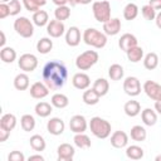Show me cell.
<instances>
[{
    "mask_svg": "<svg viewBox=\"0 0 161 161\" xmlns=\"http://www.w3.org/2000/svg\"><path fill=\"white\" fill-rule=\"evenodd\" d=\"M42 75L48 88L52 91H57L65 84V80L68 78V70L62 62L50 60L44 65Z\"/></svg>",
    "mask_w": 161,
    "mask_h": 161,
    "instance_id": "1",
    "label": "cell"
},
{
    "mask_svg": "<svg viewBox=\"0 0 161 161\" xmlns=\"http://www.w3.org/2000/svg\"><path fill=\"white\" fill-rule=\"evenodd\" d=\"M89 128H91V132L97 137V138H107L109 135H111V131H112V127H111V123L104 119V118H101L98 116H94L91 118L89 121Z\"/></svg>",
    "mask_w": 161,
    "mask_h": 161,
    "instance_id": "2",
    "label": "cell"
},
{
    "mask_svg": "<svg viewBox=\"0 0 161 161\" xmlns=\"http://www.w3.org/2000/svg\"><path fill=\"white\" fill-rule=\"evenodd\" d=\"M83 40L87 45H91L93 48L101 49L107 44V35L94 28H88L83 33Z\"/></svg>",
    "mask_w": 161,
    "mask_h": 161,
    "instance_id": "3",
    "label": "cell"
},
{
    "mask_svg": "<svg viewBox=\"0 0 161 161\" xmlns=\"http://www.w3.org/2000/svg\"><path fill=\"white\" fill-rule=\"evenodd\" d=\"M98 53L96 50H86L75 58V67L79 70H87L98 62Z\"/></svg>",
    "mask_w": 161,
    "mask_h": 161,
    "instance_id": "4",
    "label": "cell"
},
{
    "mask_svg": "<svg viewBox=\"0 0 161 161\" xmlns=\"http://www.w3.org/2000/svg\"><path fill=\"white\" fill-rule=\"evenodd\" d=\"M92 11L94 19L99 23H106L111 19V4L107 0L94 1L92 5Z\"/></svg>",
    "mask_w": 161,
    "mask_h": 161,
    "instance_id": "5",
    "label": "cell"
},
{
    "mask_svg": "<svg viewBox=\"0 0 161 161\" xmlns=\"http://www.w3.org/2000/svg\"><path fill=\"white\" fill-rule=\"evenodd\" d=\"M14 29L23 38H31L33 34H34V25L25 16H20V18L15 19V21H14Z\"/></svg>",
    "mask_w": 161,
    "mask_h": 161,
    "instance_id": "6",
    "label": "cell"
},
{
    "mask_svg": "<svg viewBox=\"0 0 161 161\" xmlns=\"http://www.w3.org/2000/svg\"><path fill=\"white\" fill-rule=\"evenodd\" d=\"M18 65L25 73L33 72L38 67V58L31 53H25V54L20 55V58L18 60Z\"/></svg>",
    "mask_w": 161,
    "mask_h": 161,
    "instance_id": "7",
    "label": "cell"
},
{
    "mask_svg": "<svg viewBox=\"0 0 161 161\" xmlns=\"http://www.w3.org/2000/svg\"><path fill=\"white\" fill-rule=\"evenodd\" d=\"M123 91L130 97H136L141 93V83L137 77H127L123 80Z\"/></svg>",
    "mask_w": 161,
    "mask_h": 161,
    "instance_id": "8",
    "label": "cell"
},
{
    "mask_svg": "<svg viewBox=\"0 0 161 161\" xmlns=\"http://www.w3.org/2000/svg\"><path fill=\"white\" fill-rule=\"evenodd\" d=\"M143 91L147 94L148 98H151L152 101H160L161 99V84L156 83L155 80H146L143 83Z\"/></svg>",
    "mask_w": 161,
    "mask_h": 161,
    "instance_id": "9",
    "label": "cell"
},
{
    "mask_svg": "<svg viewBox=\"0 0 161 161\" xmlns=\"http://www.w3.org/2000/svg\"><path fill=\"white\" fill-rule=\"evenodd\" d=\"M87 126H88L87 119L82 114H74L69 119V128L74 133H82V132H84L87 130Z\"/></svg>",
    "mask_w": 161,
    "mask_h": 161,
    "instance_id": "10",
    "label": "cell"
},
{
    "mask_svg": "<svg viewBox=\"0 0 161 161\" xmlns=\"http://www.w3.org/2000/svg\"><path fill=\"white\" fill-rule=\"evenodd\" d=\"M75 150L70 143H60L57 148L58 161H72L74 157Z\"/></svg>",
    "mask_w": 161,
    "mask_h": 161,
    "instance_id": "11",
    "label": "cell"
},
{
    "mask_svg": "<svg viewBox=\"0 0 161 161\" xmlns=\"http://www.w3.org/2000/svg\"><path fill=\"white\" fill-rule=\"evenodd\" d=\"M64 128H65L64 121L62 118H59V117H53L47 122V131L50 135L59 136V135H62L64 132Z\"/></svg>",
    "mask_w": 161,
    "mask_h": 161,
    "instance_id": "12",
    "label": "cell"
},
{
    "mask_svg": "<svg viewBox=\"0 0 161 161\" xmlns=\"http://www.w3.org/2000/svg\"><path fill=\"white\" fill-rule=\"evenodd\" d=\"M64 30H65V26L63 24V21L60 20H50L47 25V33L48 35H50V38H59L64 34Z\"/></svg>",
    "mask_w": 161,
    "mask_h": 161,
    "instance_id": "13",
    "label": "cell"
},
{
    "mask_svg": "<svg viewBox=\"0 0 161 161\" xmlns=\"http://www.w3.org/2000/svg\"><path fill=\"white\" fill-rule=\"evenodd\" d=\"M72 84L74 88L79 89V91H83V89H87L91 84V78L88 74L83 73V72H78L73 75L72 78Z\"/></svg>",
    "mask_w": 161,
    "mask_h": 161,
    "instance_id": "14",
    "label": "cell"
},
{
    "mask_svg": "<svg viewBox=\"0 0 161 161\" xmlns=\"http://www.w3.org/2000/svg\"><path fill=\"white\" fill-rule=\"evenodd\" d=\"M49 94V88L43 82H35L30 86V96L35 99H42Z\"/></svg>",
    "mask_w": 161,
    "mask_h": 161,
    "instance_id": "15",
    "label": "cell"
},
{
    "mask_svg": "<svg viewBox=\"0 0 161 161\" xmlns=\"http://www.w3.org/2000/svg\"><path fill=\"white\" fill-rule=\"evenodd\" d=\"M128 143V135L125 131H114L111 136V145L114 148H123Z\"/></svg>",
    "mask_w": 161,
    "mask_h": 161,
    "instance_id": "16",
    "label": "cell"
},
{
    "mask_svg": "<svg viewBox=\"0 0 161 161\" xmlns=\"http://www.w3.org/2000/svg\"><path fill=\"white\" fill-rule=\"evenodd\" d=\"M136 45H137V38L131 33H125L118 39V47L123 52H127L128 49H131Z\"/></svg>",
    "mask_w": 161,
    "mask_h": 161,
    "instance_id": "17",
    "label": "cell"
},
{
    "mask_svg": "<svg viewBox=\"0 0 161 161\" xmlns=\"http://www.w3.org/2000/svg\"><path fill=\"white\" fill-rule=\"evenodd\" d=\"M121 30V20L118 18H111L108 21L103 23V33L106 35H116Z\"/></svg>",
    "mask_w": 161,
    "mask_h": 161,
    "instance_id": "18",
    "label": "cell"
},
{
    "mask_svg": "<svg viewBox=\"0 0 161 161\" xmlns=\"http://www.w3.org/2000/svg\"><path fill=\"white\" fill-rule=\"evenodd\" d=\"M65 43L69 47H77L80 43V30L77 26H70L65 33Z\"/></svg>",
    "mask_w": 161,
    "mask_h": 161,
    "instance_id": "19",
    "label": "cell"
},
{
    "mask_svg": "<svg viewBox=\"0 0 161 161\" xmlns=\"http://www.w3.org/2000/svg\"><path fill=\"white\" fill-rule=\"evenodd\" d=\"M123 111L128 117H136L141 112V104L138 101H135V99L127 101L123 106Z\"/></svg>",
    "mask_w": 161,
    "mask_h": 161,
    "instance_id": "20",
    "label": "cell"
},
{
    "mask_svg": "<svg viewBox=\"0 0 161 161\" xmlns=\"http://www.w3.org/2000/svg\"><path fill=\"white\" fill-rule=\"evenodd\" d=\"M141 119L146 126H153L157 122V113L156 111L151 109V108H145L141 112Z\"/></svg>",
    "mask_w": 161,
    "mask_h": 161,
    "instance_id": "21",
    "label": "cell"
},
{
    "mask_svg": "<svg viewBox=\"0 0 161 161\" xmlns=\"http://www.w3.org/2000/svg\"><path fill=\"white\" fill-rule=\"evenodd\" d=\"M99 98H101V96H99L93 88L86 89V91L83 92V96H82L83 102H84L86 104H88V106H94V104H97V103L99 102Z\"/></svg>",
    "mask_w": 161,
    "mask_h": 161,
    "instance_id": "22",
    "label": "cell"
},
{
    "mask_svg": "<svg viewBox=\"0 0 161 161\" xmlns=\"http://www.w3.org/2000/svg\"><path fill=\"white\" fill-rule=\"evenodd\" d=\"M101 97H103V96H106L107 93H108V89H109V83H108V80L107 79H104V78H98V79H96L94 80V83H93V87H92Z\"/></svg>",
    "mask_w": 161,
    "mask_h": 161,
    "instance_id": "23",
    "label": "cell"
},
{
    "mask_svg": "<svg viewBox=\"0 0 161 161\" xmlns=\"http://www.w3.org/2000/svg\"><path fill=\"white\" fill-rule=\"evenodd\" d=\"M130 136L133 141H137V142H142L146 140L147 137V132L145 130V127L140 126V125H136L131 128V132H130Z\"/></svg>",
    "mask_w": 161,
    "mask_h": 161,
    "instance_id": "24",
    "label": "cell"
},
{
    "mask_svg": "<svg viewBox=\"0 0 161 161\" xmlns=\"http://www.w3.org/2000/svg\"><path fill=\"white\" fill-rule=\"evenodd\" d=\"M0 59L4 63H13L16 59V52L11 47H4L0 49Z\"/></svg>",
    "mask_w": 161,
    "mask_h": 161,
    "instance_id": "25",
    "label": "cell"
},
{
    "mask_svg": "<svg viewBox=\"0 0 161 161\" xmlns=\"http://www.w3.org/2000/svg\"><path fill=\"white\" fill-rule=\"evenodd\" d=\"M143 65L146 69L148 70H153L156 69V67L158 65V55L155 52H150L145 55L143 58Z\"/></svg>",
    "mask_w": 161,
    "mask_h": 161,
    "instance_id": "26",
    "label": "cell"
},
{
    "mask_svg": "<svg viewBox=\"0 0 161 161\" xmlns=\"http://www.w3.org/2000/svg\"><path fill=\"white\" fill-rule=\"evenodd\" d=\"M16 126V117L13 113H5L0 118V127L6 128L9 131H13Z\"/></svg>",
    "mask_w": 161,
    "mask_h": 161,
    "instance_id": "27",
    "label": "cell"
},
{
    "mask_svg": "<svg viewBox=\"0 0 161 161\" xmlns=\"http://www.w3.org/2000/svg\"><path fill=\"white\" fill-rule=\"evenodd\" d=\"M73 141H74V145H75L77 147L83 148V150H84V148H89L91 145H92L91 138H89L84 132H82V133H75L74 137H73Z\"/></svg>",
    "mask_w": 161,
    "mask_h": 161,
    "instance_id": "28",
    "label": "cell"
},
{
    "mask_svg": "<svg viewBox=\"0 0 161 161\" xmlns=\"http://www.w3.org/2000/svg\"><path fill=\"white\" fill-rule=\"evenodd\" d=\"M126 54H127V59H128L130 62H132V63H138V62L143 58V49H142L141 47L136 45V47L128 49V50L126 52Z\"/></svg>",
    "mask_w": 161,
    "mask_h": 161,
    "instance_id": "29",
    "label": "cell"
},
{
    "mask_svg": "<svg viewBox=\"0 0 161 161\" xmlns=\"http://www.w3.org/2000/svg\"><path fill=\"white\" fill-rule=\"evenodd\" d=\"M143 155H145L143 148L137 145H131L126 148V156L131 160H141L143 157Z\"/></svg>",
    "mask_w": 161,
    "mask_h": 161,
    "instance_id": "30",
    "label": "cell"
},
{
    "mask_svg": "<svg viewBox=\"0 0 161 161\" xmlns=\"http://www.w3.org/2000/svg\"><path fill=\"white\" fill-rule=\"evenodd\" d=\"M33 23L36 26H44L49 23V15L45 10H38L33 14Z\"/></svg>",
    "mask_w": 161,
    "mask_h": 161,
    "instance_id": "31",
    "label": "cell"
},
{
    "mask_svg": "<svg viewBox=\"0 0 161 161\" xmlns=\"http://www.w3.org/2000/svg\"><path fill=\"white\" fill-rule=\"evenodd\" d=\"M125 74V70H123V67L118 63H114V64H111L109 68H108V75L112 80H119L122 79Z\"/></svg>",
    "mask_w": 161,
    "mask_h": 161,
    "instance_id": "32",
    "label": "cell"
},
{
    "mask_svg": "<svg viewBox=\"0 0 161 161\" xmlns=\"http://www.w3.org/2000/svg\"><path fill=\"white\" fill-rule=\"evenodd\" d=\"M14 87L18 91H25L29 87V77L28 74L24 73H19L15 78H14Z\"/></svg>",
    "mask_w": 161,
    "mask_h": 161,
    "instance_id": "33",
    "label": "cell"
},
{
    "mask_svg": "<svg viewBox=\"0 0 161 161\" xmlns=\"http://www.w3.org/2000/svg\"><path fill=\"white\" fill-rule=\"evenodd\" d=\"M29 143H30V147L34 151H44L45 146H47L44 137L40 136V135H33L29 140Z\"/></svg>",
    "mask_w": 161,
    "mask_h": 161,
    "instance_id": "34",
    "label": "cell"
},
{
    "mask_svg": "<svg viewBox=\"0 0 161 161\" xmlns=\"http://www.w3.org/2000/svg\"><path fill=\"white\" fill-rule=\"evenodd\" d=\"M53 49V40L50 38H42L36 43V50L40 54H48Z\"/></svg>",
    "mask_w": 161,
    "mask_h": 161,
    "instance_id": "35",
    "label": "cell"
},
{
    "mask_svg": "<svg viewBox=\"0 0 161 161\" xmlns=\"http://www.w3.org/2000/svg\"><path fill=\"white\" fill-rule=\"evenodd\" d=\"M138 15V6L135 3H128L123 9V18L126 20H133Z\"/></svg>",
    "mask_w": 161,
    "mask_h": 161,
    "instance_id": "36",
    "label": "cell"
},
{
    "mask_svg": "<svg viewBox=\"0 0 161 161\" xmlns=\"http://www.w3.org/2000/svg\"><path fill=\"white\" fill-rule=\"evenodd\" d=\"M52 104L57 108H65L69 104V99L65 94L63 93H55L52 96Z\"/></svg>",
    "mask_w": 161,
    "mask_h": 161,
    "instance_id": "37",
    "label": "cell"
},
{
    "mask_svg": "<svg viewBox=\"0 0 161 161\" xmlns=\"http://www.w3.org/2000/svg\"><path fill=\"white\" fill-rule=\"evenodd\" d=\"M52 106L53 104H50L48 102H39V103H36L34 111H35V113L39 117H48L52 113V111H53V107Z\"/></svg>",
    "mask_w": 161,
    "mask_h": 161,
    "instance_id": "38",
    "label": "cell"
},
{
    "mask_svg": "<svg viewBox=\"0 0 161 161\" xmlns=\"http://www.w3.org/2000/svg\"><path fill=\"white\" fill-rule=\"evenodd\" d=\"M20 125L25 132H30L35 127V119L31 114H23L20 118Z\"/></svg>",
    "mask_w": 161,
    "mask_h": 161,
    "instance_id": "39",
    "label": "cell"
},
{
    "mask_svg": "<svg viewBox=\"0 0 161 161\" xmlns=\"http://www.w3.org/2000/svg\"><path fill=\"white\" fill-rule=\"evenodd\" d=\"M54 16L57 20H67L70 16V8H68L67 5H62V6H57V9L54 10Z\"/></svg>",
    "mask_w": 161,
    "mask_h": 161,
    "instance_id": "40",
    "label": "cell"
},
{
    "mask_svg": "<svg viewBox=\"0 0 161 161\" xmlns=\"http://www.w3.org/2000/svg\"><path fill=\"white\" fill-rule=\"evenodd\" d=\"M141 13H142V16L146 19V20H155L156 18V10L151 6V5H143L141 8Z\"/></svg>",
    "mask_w": 161,
    "mask_h": 161,
    "instance_id": "41",
    "label": "cell"
},
{
    "mask_svg": "<svg viewBox=\"0 0 161 161\" xmlns=\"http://www.w3.org/2000/svg\"><path fill=\"white\" fill-rule=\"evenodd\" d=\"M9 8H10V15H18L21 11V4L19 0H10L9 3Z\"/></svg>",
    "mask_w": 161,
    "mask_h": 161,
    "instance_id": "42",
    "label": "cell"
},
{
    "mask_svg": "<svg viewBox=\"0 0 161 161\" xmlns=\"http://www.w3.org/2000/svg\"><path fill=\"white\" fill-rule=\"evenodd\" d=\"M25 156L20 151H11L8 156V161H24Z\"/></svg>",
    "mask_w": 161,
    "mask_h": 161,
    "instance_id": "43",
    "label": "cell"
},
{
    "mask_svg": "<svg viewBox=\"0 0 161 161\" xmlns=\"http://www.w3.org/2000/svg\"><path fill=\"white\" fill-rule=\"evenodd\" d=\"M23 4L25 6V9L28 11H31V13H35L39 10V6L34 3V0H23Z\"/></svg>",
    "mask_w": 161,
    "mask_h": 161,
    "instance_id": "44",
    "label": "cell"
},
{
    "mask_svg": "<svg viewBox=\"0 0 161 161\" xmlns=\"http://www.w3.org/2000/svg\"><path fill=\"white\" fill-rule=\"evenodd\" d=\"M8 15H10V8H9V4H6V3H1V4H0V19L6 18Z\"/></svg>",
    "mask_w": 161,
    "mask_h": 161,
    "instance_id": "45",
    "label": "cell"
},
{
    "mask_svg": "<svg viewBox=\"0 0 161 161\" xmlns=\"http://www.w3.org/2000/svg\"><path fill=\"white\" fill-rule=\"evenodd\" d=\"M9 136H10V131L6 130V128L0 127V142H5Z\"/></svg>",
    "mask_w": 161,
    "mask_h": 161,
    "instance_id": "46",
    "label": "cell"
},
{
    "mask_svg": "<svg viewBox=\"0 0 161 161\" xmlns=\"http://www.w3.org/2000/svg\"><path fill=\"white\" fill-rule=\"evenodd\" d=\"M148 5H151L155 10H161V0H150Z\"/></svg>",
    "mask_w": 161,
    "mask_h": 161,
    "instance_id": "47",
    "label": "cell"
},
{
    "mask_svg": "<svg viewBox=\"0 0 161 161\" xmlns=\"http://www.w3.org/2000/svg\"><path fill=\"white\" fill-rule=\"evenodd\" d=\"M28 160L29 161H44V157L42 155H33V156H29Z\"/></svg>",
    "mask_w": 161,
    "mask_h": 161,
    "instance_id": "48",
    "label": "cell"
},
{
    "mask_svg": "<svg viewBox=\"0 0 161 161\" xmlns=\"http://www.w3.org/2000/svg\"><path fill=\"white\" fill-rule=\"evenodd\" d=\"M5 43H6V38H5V33H4L3 30H0V47H1V48H4V45H5Z\"/></svg>",
    "mask_w": 161,
    "mask_h": 161,
    "instance_id": "49",
    "label": "cell"
},
{
    "mask_svg": "<svg viewBox=\"0 0 161 161\" xmlns=\"http://www.w3.org/2000/svg\"><path fill=\"white\" fill-rule=\"evenodd\" d=\"M155 21H156V26H157L158 29H161V11H160L158 14H156Z\"/></svg>",
    "mask_w": 161,
    "mask_h": 161,
    "instance_id": "50",
    "label": "cell"
},
{
    "mask_svg": "<svg viewBox=\"0 0 161 161\" xmlns=\"http://www.w3.org/2000/svg\"><path fill=\"white\" fill-rule=\"evenodd\" d=\"M155 111L161 114V99L160 101H155Z\"/></svg>",
    "mask_w": 161,
    "mask_h": 161,
    "instance_id": "51",
    "label": "cell"
},
{
    "mask_svg": "<svg viewBox=\"0 0 161 161\" xmlns=\"http://www.w3.org/2000/svg\"><path fill=\"white\" fill-rule=\"evenodd\" d=\"M53 3L57 5V6H62V5H65L68 3V0H53Z\"/></svg>",
    "mask_w": 161,
    "mask_h": 161,
    "instance_id": "52",
    "label": "cell"
},
{
    "mask_svg": "<svg viewBox=\"0 0 161 161\" xmlns=\"http://www.w3.org/2000/svg\"><path fill=\"white\" fill-rule=\"evenodd\" d=\"M34 3L40 8V6H43V5H45V4H47V0H34Z\"/></svg>",
    "mask_w": 161,
    "mask_h": 161,
    "instance_id": "53",
    "label": "cell"
},
{
    "mask_svg": "<svg viewBox=\"0 0 161 161\" xmlns=\"http://www.w3.org/2000/svg\"><path fill=\"white\" fill-rule=\"evenodd\" d=\"M68 3L70 4V6H77L78 4H80V0H68Z\"/></svg>",
    "mask_w": 161,
    "mask_h": 161,
    "instance_id": "54",
    "label": "cell"
},
{
    "mask_svg": "<svg viewBox=\"0 0 161 161\" xmlns=\"http://www.w3.org/2000/svg\"><path fill=\"white\" fill-rule=\"evenodd\" d=\"M93 0H80V4H83V5H87V4H91Z\"/></svg>",
    "mask_w": 161,
    "mask_h": 161,
    "instance_id": "55",
    "label": "cell"
},
{
    "mask_svg": "<svg viewBox=\"0 0 161 161\" xmlns=\"http://www.w3.org/2000/svg\"><path fill=\"white\" fill-rule=\"evenodd\" d=\"M155 161H161V155L156 156V157H155Z\"/></svg>",
    "mask_w": 161,
    "mask_h": 161,
    "instance_id": "56",
    "label": "cell"
},
{
    "mask_svg": "<svg viewBox=\"0 0 161 161\" xmlns=\"http://www.w3.org/2000/svg\"><path fill=\"white\" fill-rule=\"evenodd\" d=\"M1 3H6V1H10V0H0Z\"/></svg>",
    "mask_w": 161,
    "mask_h": 161,
    "instance_id": "57",
    "label": "cell"
}]
</instances>
